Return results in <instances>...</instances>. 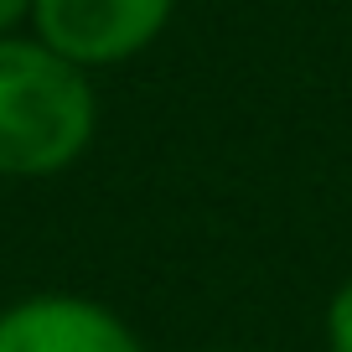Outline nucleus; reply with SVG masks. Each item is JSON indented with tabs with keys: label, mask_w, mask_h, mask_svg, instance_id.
Segmentation results:
<instances>
[{
	"label": "nucleus",
	"mask_w": 352,
	"mask_h": 352,
	"mask_svg": "<svg viewBox=\"0 0 352 352\" xmlns=\"http://www.w3.org/2000/svg\"><path fill=\"white\" fill-rule=\"evenodd\" d=\"M0 352H140V342L109 306L52 290L0 311Z\"/></svg>",
	"instance_id": "3"
},
{
	"label": "nucleus",
	"mask_w": 352,
	"mask_h": 352,
	"mask_svg": "<svg viewBox=\"0 0 352 352\" xmlns=\"http://www.w3.org/2000/svg\"><path fill=\"white\" fill-rule=\"evenodd\" d=\"M327 347L352 352V280L337 285V296L327 300Z\"/></svg>",
	"instance_id": "4"
},
{
	"label": "nucleus",
	"mask_w": 352,
	"mask_h": 352,
	"mask_svg": "<svg viewBox=\"0 0 352 352\" xmlns=\"http://www.w3.org/2000/svg\"><path fill=\"white\" fill-rule=\"evenodd\" d=\"M99 104L88 73L36 36H0V176H57L88 151Z\"/></svg>",
	"instance_id": "1"
},
{
	"label": "nucleus",
	"mask_w": 352,
	"mask_h": 352,
	"mask_svg": "<svg viewBox=\"0 0 352 352\" xmlns=\"http://www.w3.org/2000/svg\"><path fill=\"white\" fill-rule=\"evenodd\" d=\"M176 0H36L32 26L73 67H114L140 57L166 32Z\"/></svg>",
	"instance_id": "2"
},
{
	"label": "nucleus",
	"mask_w": 352,
	"mask_h": 352,
	"mask_svg": "<svg viewBox=\"0 0 352 352\" xmlns=\"http://www.w3.org/2000/svg\"><path fill=\"white\" fill-rule=\"evenodd\" d=\"M32 6L36 0H0V36H16V26L32 21Z\"/></svg>",
	"instance_id": "5"
}]
</instances>
